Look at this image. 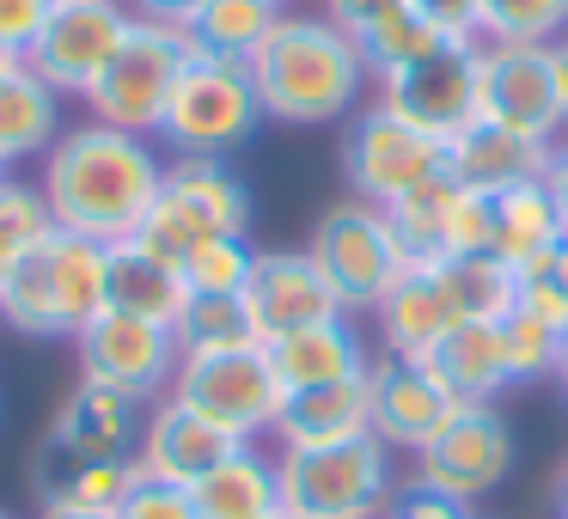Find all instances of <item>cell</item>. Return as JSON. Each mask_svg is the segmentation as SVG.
<instances>
[{
	"label": "cell",
	"mask_w": 568,
	"mask_h": 519,
	"mask_svg": "<svg viewBox=\"0 0 568 519\" xmlns=\"http://www.w3.org/2000/svg\"><path fill=\"white\" fill-rule=\"evenodd\" d=\"M165 160L172 153L153 135H129L111 123H74L55 135V147L43 153V202L50 221L62 233L99 238V245H123L148 226L153 202L165 184Z\"/></svg>",
	"instance_id": "6da1fadb"
},
{
	"label": "cell",
	"mask_w": 568,
	"mask_h": 519,
	"mask_svg": "<svg viewBox=\"0 0 568 519\" xmlns=\"http://www.w3.org/2000/svg\"><path fill=\"white\" fill-rule=\"evenodd\" d=\"M245 68L263 116L294 129L348 123L373 92V68L361 55L355 31H343L324 13H282Z\"/></svg>",
	"instance_id": "7a4b0ae2"
},
{
	"label": "cell",
	"mask_w": 568,
	"mask_h": 519,
	"mask_svg": "<svg viewBox=\"0 0 568 519\" xmlns=\"http://www.w3.org/2000/svg\"><path fill=\"white\" fill-rule=\"evenodd\" d=\"M104 282H111V245L55 226L0 287V324L31 343H74L104 312Z\"/></svg>",
	"instance_id": "3957f363"
},
{
	"label": "cell",
	"mask_w": 568,
	"mask_h": 519,
	"mask_svg": "<svg viewBox=\"0 0 568 519\" xmlns=\"http://www.w3.org/2000/svg\"><path fill=\"white\" fill-rule=\"evenodd\" d=\"M287 519H385L397 501V452L373 434L312 452H275Z\"/></svg>",
	"instance_id": "277c9868"
},
{
	"label": "cell",
	"mask_w": 568,
	"mask_h": 519,
	"mask_svg": "<svg viewBox=\"0 0 568 519\" xmlns=\"http://www.w3.org/2000/svg\"><path fill=\"white\" fill-rule=\"evenodd\" d=\"M270 123L257 104L245 62H221V55H190L184 80H178L172 104L160 123V147L172 160H233L257 129Z\"/></svg>",
	"instance_id": "5b68a950"
},
{
	"label": "cell",
	"mask_w": 568,
	"mask_h": 519,
	"mask_svg": "<svg viewBox=\"0 0 568 519\" xmlns=\"http://www.w3.org/2000/svg\"><path fill=\"white\" fill-rule=\"evenodd\" d=\"M190 55H196L190 31L160 26V19H135L129 38H123V50L111 55V68L92 80V92L80 104H87L92 123H111V129H129V135L160 141L165 104H172Z\"/></svg>",
	"instance_id": "8992f818"
},
{
	"label": "cell",
	"mask_w": 568,
	"mask_h": 519,
	"mask_svg": "<svg viewBox=\"0 0 568 519\" xmlns=\"http://www.w3.org/2000/svg\"><path fill=\"white\" fill-rule=\"evenodd\" d=\"M306 257L318 263V275L331 282V294L343 299L348 318L373 312L409 275V251L397 238L392 214L361 202V196H348V202L318 214V226L306 238Z\"/></svg>",
	"instance_id": "52a82bcc"
},
{
	"label": "cell",
	"mask_w": 568,
	"mask_h": 519,
	"mask_svg": "<svg viewBox=\"0 0 568 519\" xmlns=\"http://www.w3.org/2000/svg\"><path fill=\"white\" fill-rule=\"evenodd\" d=\"M141 245H153L160 257H172L184 269V257L209 238H251V190L226 160H165V184L153 202Z\"/></svg>",
	"instance_id": "ba28073f"
},
{
	"label": "cell",
	"mask_w": 568,
	"mask_h": 519,
	"mask_svg": "<svg viewBox=\"0 0 568 519\" xmlns=\"http://www.w3.org/2000/svg\"><path fill=\"white\" fill-rule=\"evenodd\" d=\"M172 397L190 404L196 416H209L214 428H226L233 440H270L275 416H282L287 391L270 367V348H226V355H184L172 373Z\"/></svg>",
	"instance_id": "9c48e42d"
},
{
	"label": "cell",
	"mask_w": 568,
	"mask_h": 519,
	"mask_svg": "<svg viewBox=\"0 0 568 519\" xmlns=\"http://www.w3.org/2000/svg\"><path fill=\"white\" fill-rule=\"evenodd\" d=\"M446 172V147L434 135H422L416 123H404L397 111H385L379 99H367L343 129V177L348 196L373 202V208H392L409 190L434 184Z\"/></svg>",
	"instance_id": "30bf717a"
},
{
	"label": "cell",
	"mask_w": 568,
	"mask_h": 519,
	"mask_svg": "<svg viewBox=\"0 0 568 519\" xmlns=\"http://www.w3.org/2000/svg\"><path fill=\"white\" fill-rule=\"evenodd\" d=\"M416 489H434L458 507H477L483 495H495L514 477V428L495 404H458L446 416V428L422 446L416 458Z\"/></svg>",
	"instance_id": "8fae6325"
},
{
	"label": "cell",
	"mask_w": 568,
	"mask_h": 519,
	"mask_svg": "<svg viewBox=\"0 0 568 519\" xmlns=\"http://www.w3.org/2000/svg\"><path fill=\"white\" fill-rule=\"evenodd\" d=\"M373 99L446 147V141H458L470 123H483V43H440V50L422 55L416 68L379 80Z\"/></svg>",
	"instance_id": "7c38bea8"
},
{
	"label": "cell",
	"mask_w": 568,
	"mask_h": 519,
	"mask_svg": "<svg viewBox=\"0 0 568 519\" xmlns=\"http://www.w3.org/2000/svg\"><path fill=\"white\" fill-rule=\"evenodd\" d=\"M74 355H80V379L129 391V397H141V404L172 391V373H178V360H184L172 324L129 318V312H111V306L74 336Z\"/></svg>",
	"instance_id": "4fadbf2b"
},
{
	"label": "cell",
	"mask_w": 568,
	"mask_h": 519,
	"mask_svg": "<svg viewBox=\"0 0 568 519\" xmlns=\"http://www.w3.org/2000/svg\"><path fill=\"white\" fill-rule=\"evenodd\" d=\"M129 26H135L129 0H74V7H55L50 26L38 31V43L26 50V68L50 80L62 99H87L92 80L123 50Z\"/></svg>",
	"instance_id": "5bb4252c"
},
{
	"label": "cell",
	"mask_w": 568,
	"mask_h": 519,
	"mask_svg": "<svg viewBox=\"0 0 568 519\" xmlns=\"http://www.w3.org/2000/svg\"><path fill=\"white\" fill-rule=\"evenodd\" d=\"M483 123L550 147L568 135L562 92H556V55L544 43H483Z\"/></svg>",
	"instance_id": "9a60e30c"
},
{
	"label": "cell",
	"mask_w": 568,
	"mask_h": 519,
	"mask_svg": "<svg viewBox=\"0 0 568 519\" xmlns=\"http://www.w3.org/2000/svg\"><path fill=\"white\" fill-rule=\"evenodd\" d=\"M367 397H373V440H385L404 458H416L458 409V397L440 385V373L428 360H397V355H373Z\"/></svg>",
	"instance_id": "2e32d148"
},
{
	"label": "cell",
	"mask_w": 568,
	"mask_h": 519,
	"mask_svg": "<svg viewBox=\"0 0 568 519\" xmlns=\"http://www.w3.org/2000/svg\"><path fill=\"white\" fill-rule=\"evenodd\" d=\"M245 440H233L226 428H214L209 416H196L190 404H178L172 391L148 404V421H141V446H135V465L141 477H160V482H178V489H196L214 465L239 452ZM257 446V440H251Z\"/></svg>",
	"instance_id": "e0dca14e"
},
{
	"label": "cell",
	"mask_w": 568,
	"mask_h": 519,
	"mask_svg": "<svg viewBox=\"0 0 568 519\" xmlns=\"http://www.w3.org/2000/svg\"><path fill=\"white\" fill-rule=\"evenodd\" d=\"M245 312L257 324V343H275L287 330L343 318V299L331 294V282L306 251H257V269L245 282Z\"/></svg>",
	"instance_id": "ac0fdd59"
},
{
	"label": "cell",
	"mask_w": 568,
	"mask_h": 519,
	"mask_svg": "<svg viewBox=\"0 0 568 519\" xmlns=\"http://www.w3.org/2000/svg\"><path fill=\"white\" fill-rule=\"evenodd\" d=\"M141 421H148V404H141V397L80 379L74 391L62 397V409H55L43 440L68 458H135Z\"/></svg>",
	"instance_id": "d6986e66"
},
{
	"label": "cell",
	"mask_w": 568,
	"mask_h": 519,
	"mask_svg": "<svg viewBox=\"0 0 568 519\" xmlns=\"http://www.w3.org/2000/svg\"><path fill=\"white\" fill-rule=\"evenodd\" d=\"M263 348H270V367L282 379V391H318V385L361 379L373 367L367 336H361V324L348 312L343 318H324V324H306V330H287Z\"/></svg>",
	"instance_id": "ffe728a7"
},
{
	"label": "cell",
	"mask_w": 568,
	"mask_h": 519,
	"mask_svg": "<svg viewBox=\"0 0 568 519\" xmlns=\"http://www.w3.org/2000/svg\"><path fill=\"white\" fill-rule=\"evenodd\" d=\"M373 434V397L367 373L343 385H318V391H287L282 416H275V452H312V446H343Z\"/></svg>",
	"instance_id": "44dd1931"
},
{
	"label": "cell",
	"mask_w": 568,
	"mask_h": 519,
	"mask_svg": "<svg viewBox=\"0 0 568 519\" xmlns=\"http://www.w3.org/2000/svg\"><path fill=\"white\" fill-rule=\"evenodd\" d=\"M458 324V312L446 306L434 269H409L392 294L373 306V330H379V355H397V360H428L440 348V336Z\"/></svg>",
	"instance_id": "7402d4cb"
},
{
	"label": "cell",
	"mask_w": 568,
	"mask_h": 519,
	"mask_svg": "<svg viewBox=\"0 0 568 519\" xmlns=\"http://www.w3.org/2000/svg\"><path fill=\"white\" fill-rule=\"evenodd\" d=\"M544 160H550L544 141L507 135V129H495V123H470L458 141H446V172L465 190H483V196H501V190H514V184L544 177Z\"/></svg>",
	"instance_id": "603a6c76"
},
{
	"label": "cell",
	"mask_w": 568,
	"mask_h": 519,
	"mask_svg": "<svg viewBox=\"0 0 568 519\" xmlns=\"http://www.w3.org/2000/svg\"><path fill=\"white\" fill-rule=\"evenodd\" d=\"M104 306L129 312V318H153V324H178V312L190 306L184 269L172 257H160L141 238L111 245V282H104Z\"/></svg>",
	"instance_id": "cb8c5ba5"
},
{
	"label": "cell",
	"mask_w": 568,
	"mask_h": 519,
	"mask_svg": "<svg viewBox=\"0 0 568 519\" xmlns=\"http://www.w3.org/2000/svg\"><path fill=\"white\" fill-rule=\"evenodd\" d=\"M190 495H196V519H287L282 470H275V452H263V440L239 446Z\"/></svg>",
	"instance_id": "d4e9b609"
},
{
	"label": "cell",
	"mask_w": 568,
	"mask_h": 519,
	"mask_svg": "<svg viewBox=\"0 0 568 519\" xmlns=\"http://www.w3.org/2000/svg\"><path fill=\"white\" fill-rule=\"evenodd\" d=\"M62 135V92L26 62L13 74H0V172H13L26 160H43Z\"/></svg>",
	"instance_id": "484cf974"
},
{
	"label": "cell",
	"mask_w": 568,
	"mask_h": 519,
	"mask_svg": "<svg viewBox=\"0 0 568 519\" xmlns=\"http://www.w3.org/2000/svg\"><path fill=\"white\" fill-rule=\"evenodd\" d=\"M135 477H141L135 458H68V452H55L50 440L38 446V465H31L38 501L87 507V513H116L123 495L135 489Z\"/></svg>",
	"instance_id": "4316f807"
},
{
	"label": "cell",
	"mask_w": 568,
	"mask_h": 519,
	"mask_svg": "<svg viewBox=\"0 0 568 519\" xmlns=\"http://www.w3.org/2000/svg\"><path fill=\"white\" fill-rule=\"evenodd\" d=\"M556 245H562V221H556V208H550L544 177L489 196V257H501L507 269L519 275V269H531V263H544Z\"/></svg>",
	"instance_id": "83f0119b"
},
{
	"label": "cell",
	"mask_w": 568,
	"mask_h": 519,
	"mask_svg": "<svg viewBox=\"0 0 568 519\" xmlns=\"http://www.w3.org/2000/svg\"><path fill=\"white\" fill-rule=\"evenodd\" d=\"M428 367L440 373V385L458 404H495L507 391V355H501V324L465 318L440 336V348L428 355Z\"/></svg>",
	"instance_id": "f1b7e54d"
},
{
	"label": "cell",
	"mask_w": 568,
	"mask_h": 519,
	"mask_svg": "<svg viewBox=\"0 0 568 519\" xmlns=\"http://www.w3.org/2000/svg\"><path fill=\"white\" fill-rule=\"evenodd\" d=\"M422 269H434V282H440L446 306L458 312V324L465 318H483V324H501L507 312H514L519 299V275L507 269L501 257H446V263H422Z\"/></svg>",
	"instance_id": "f546056e"
},
{
	"label": "cell",
	"mask_w": 568,
	"mask_h": 519,
	"mask_svg": "<svg viewBox=\"0 0 568 519\" xmlns=\"http://www.w3.org/2000/svg\"><path fill=\"white\" fill-rule=\"evenodd\" d=\"M282 13L287 7H275V0H209L190 26V43L202 55H221V62H251Z\"/></svg>",
	"instance_id": "4dcf8cb0"
},
{
	"label": "cell",
	"mask_w": 568,
	"mask_h": 519,
	"mask_svg": "<svg viewBox=\"0 0 568 519\" xmlns=\"http://www.w3.org/2000/svg\"><path fill=\"white\" fill-rule=\"evenodd\" d=\"M453 208H458V177L453 172H440L434 184H422V190H409L404 202H392V226H397V238H404V251H409V269L416 263H440L446 257V226H453Z\"/></svg>",
	"instance_id": "1f68e13d"
},
{
	"label": "cell",
	"mask_w": 568,
	"mask_h": 519,
	"mask_svg": "<svg viewBox=\"0 0 568 519\" xmlns=\"http://www.w3.org/2000/svg\"><path fill=\"white\" fill-rule=\"evenodd\" d=\"M178 355H226V348H251L257 343V324L245 312V294H190V306L172 324Z\"/></svg>",
	"instance_id": "d6a6232c"
},
{
	"label": "cell",
	"mask_w": 568,
	"mask_h": 519,
	"mask_svg": "<svg viewBox=\"0 0 568 519\" xmlns=\"http://www.w3.org/2000/svg\"><path fill=\"white\" fill-rule=\"evenodd\" d=\"M355 43H361V55H367V68H373V86H379V80H392V74H404V68H416L422 55H434L446 38L416 13V7H397V13H385L379 26L361 31Z\"/></svg>",
	"instance_id": "836d02e7"
},
{
	"label": "cell",
	"mask_w": 568,
	"mask_h": 519,
	"mask_svg": "<svg viewBox=\"0 0 568 519\" xmlns=\"http://www.w3.org/2000/svg\"><path fill=\"white\" fill-rule=\"evenodd\" d=\"M50 233H55V221H50V202H43V190L7 177V184H0V287L13 282V269H19V263H26Z\"/></svg>",
	"instance_id": "e575fe53"
},
{
	"label": "cell",
	"mask_w": 568,
	"mask_h": 519,
	"mask_svg": "<svg viewBox=\"0 0 568 519\" xmlns=\"http://www.w3.org/2000/svg\"><path fill=\"white\" fill-rule=\"evenodd\" d=\"M568 0H483V43H562Z\"/></svg>",
	"instance_id": "d590c367"
},
{
	"label": "cell",
	"mask_w": 568,
	"mask_h": 519,
	"mask_svg": "<svg viewBox=\"0 0 568 519\" xmlns=\"http://www.w3.org/2000/svg\"><path fill=\"white\" fill-rule=\"evenodd\" d=\"M501 355H507V385H544L556 379V360H562V330H550V324L514 306L501 318Z\"/></svg>",
	"instance_id": "8d00e7d4"
},
{
	"label": "cell",
	"mask_w": 568,
	"mask_h": 519,
	"mask_svg": "<svg viewBox=\"0 0 568 519\" xmlns=\"http://www.w3.org/2000/svg\"><path fill=\"white\" fill-rule=\"evenodd\" d=\"M251 269H257V245L251 238H209L184 257V287L190 294H245Z\"/></svg>",
	"instance_id": "74e56055"
},
{
	"label": "cell",
	"mask_w": 568,
	"mask_h": 519,
	"mask_svg": "<svg viewBox=\"0 0 568 519\" xmlns=\"http://www.w3.org/2000/svg\"><path fill=\"white\" fill-rule=\"evenodd\" d=\"M550 257H556V251H550ZM550 257L531 263V269H519V299H514V306H519V312H531L538 324H550V330H562V336H568V287L556 282Z\"/></svg>",
	"instance_id": "f35d334b"
},
{
	"label": "cell",
	"mask_w": 568,
	"mask_h": 519,
	"mask_svg": "<svg viewBox=\"0 0 568 519\" xmlns=\"http://www.w3.org/2000/svg\"><path fill=\"white\" fill-rule=\"evenodd\" d=\"M111 519H196V495L160 477H135V489L123 495V507Z\"/></svg>",
	"instance_id": "ab89813d"
},
{
	"label": "cell",
	"mask_w": 568,
	"mask_h": 519,
	"mask_svg": "<svg viewBox=\"0 0 568 519\" xmlns=\"http://www.w3.org/2000/svg\"><path fill=\"white\" fill-rule=\"evenodd\" d=\"M446 43H483V0H409Z\"/></svg>",
	"instance_id": "60d3db41"
},
{
	"label": "cell",
	"mask_w": 568,
	"mask_h": 519,
	"mask_svg": "<svg viewBox=\"0 0 568 519\" xmlns=\"http://www.w3.org/2000/svg\"><path fill=\"white\" fill-rule=\"evenodd\" d=\"M50 13H55V0H0V43L26 55L38 43V31L50 26Z\"/></svg>",
	"instance_id": "b9f144b4"
},
{
	"label": "cell",
	"mask_w": 568,
	"mask_h": 519,
	"mask_svg": "<svg viewBox=\"0 0 568 519\" xmlns=\"http://www.w3.org/2000/svg\"><path fill=\"white\" fill-rule=\"evenodd\" d=\"M385 519H470V507H458V501H446V495H434V489L404 482V489H397V501L385 507Z\"/></svg>",
	"instance_id": "7bdbcfd3"
},
{
	"label": "cell",
	"mask_w": 568,
	"mask_h": 519,
	"mask_svg": "<svg viewBox=\"0 0 568 519\" xmlns=\"http://www.w3.org/2000/svg\"><path fill=\"white\" fill-rule=\"evenodd\" d=\"M324 7V19H336L343 31H367V26H379L385 13H397V7H409V0H318Z\"/></svg>",
	"instance_id": "ee69618b"
},
{
	"label": "cell",
	"mask_w": 568,
	"mask_h": 519,
	"mask_svg": "<svg viewBox=\"0 0 568 519\" xmlns=\"http://www.w3.org/2000/svg\"><path fill=\"white\" fill-rule=\"evenodd\" d=\"M544 190H550V208H556L562 238H568V135L550 141V160H544Z\"/></svg>",
	"instance_id": "f6af8a7d"
},
{
	"label": "cell",
	"mask_w": 568,
	"mask_h": 519,
	"mask_svg": "<svg viewBox=\"0 0 568 519\" xmlns=\"http://www.w3.org/2000/svg\"><path fill=\"white\" fill-rule=\"evenodd\" d=\"M202 7H209V0H129V13L135 19H160V26H178V31L196 26Z\"/></svg>",
	"instance_id": "bcb514c9"
},
{
	"label": "cell",
	"mask_w": 568,
	"mask_h": 519,
	"mask_svg": "<svg viewBox=\"0 0 568 519\" xmlns=\"http://www.w3.org/2000/svg\"><path fill=\"white\" fill-rule=\"evenodd\" d=\"M38 519H111V513H87V507H62V501H43Z\"/></svg>",
	"instance_id": "7dc6e473"
},
{
	"label": "cell",
	"mask_w": 568,
	"mask_h": 519,
	"mask_svg": "<svg viewBox=\"0 0 568 519\" xmlns=\"http://www.w3.org/2000/svg\"><path fill=\"white\" fill-rule=\"evenodd\" d=\"M550 55H556V92H562V116H568V38L550 43Z\"/></svg>",
	"instance_id": "c3c4849f"
},
{
	"label": "cell",
	"mask_w": 568,
	"mask_h": 519,
	"mask_svg": "<svg viewBox=\"0 0 568 519\" xmlns=\"http://www.w3.org/2000/svg\"><path fill=\"white\" fill-rule=\"evenodd\" d=\"M556 519H568V465H562V482H556Z\"/></svg>",
	"instance_id": "681fc988"
},
{
	"label": "cell",
	"mask_w": 568,
	"mask_h": 519,
	"mask_svg": "<svg viewBox=\"0 0 568 519\" xmlns=\"http://www.w3.org/2000/svg\"><path fill=\"white\" fill-rule=\"evenodd\" d=\"M19 62H26V55H19V50H7V43H0V74H13Z\"/></svg>",
	"instance_id": "f907efd6"
},
{
	"label": "cell",
	"mask_w": 568,
	"mask_h": 519,
	"mask_svg": "<svg viewBox=\"0 0 568 519\" xmlns=\"http://www.w3.org/2000/svg\"><path fill=\"white\" fill-rule=\"evenodd\" d=\"M556 385H562V397H568V336H562V360H556Z\"/></svg>",
	"instance_id": "816d5d0a"
},
{
	"label": "cell",
	"mask_w": 568,
	"mask_h": 519,
	"mask_svg": "<svg viewBox=\"0 0 568 519\" xmlns=\"http://www.w3.org/2000/svg\"><path fill=\"white\" fill-rule=\"evenodd\" d=\"M55 7H74V0H55Z\"/></svg>",
	"instance_id": "f5cc1de1"
},
{
	"label": "cell",
	"mask_w": 568,
	"mask_h": 519,
	"mask_svg": "<svg viewBox=\"0 0 568 519\" xmlns=\"http://www.w3.org/2000/svg\"><path fill=\"white\" fill-rule=\"evenodd\" d=\"M7 177H13V172H0V184H7Z\"/></svg>",
	"instance_id": "db71d44e"
},
{
	"label": "cell",
	"mask_w": 568,
	"mask_h": 519,
	"mask_svg": "<svg viewBox=\"0 0 568 519\" xmlns=\"http://www.w3.org/2000/svg\"><path fill=\"white\" fill-rule=\"evenodd\" d=\"M0 519H13V513H7V507H0Z\"/></svg>",
	"instance_id": "11a10c76"
},
{
	"label": "cell",
	"mask_w": 568,
	"mask_h": 519,
	"mask_svg": "<svg viewBox=\"0 0 568 519\" xmlns=\"http://www.w3.org/2000/svg\"><path fill=\"white\" fill-rule=\"evenodd\" d=\"M275 7H287V0H275Z\"/></svg>",
	"instance_id": "9f6ffc18"
}]
</instances>
